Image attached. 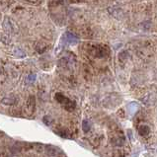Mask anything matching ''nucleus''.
Listing matches in <instances>:
<instances>
[{"mask_svg": "<svg viewBox=\"0 0 157 157\" xmlns=\"http://www.w3.org/2000/svg\"><path fill=\"white\" fill-rule=\"evenodd\" d=\"M138 132H139V135H140L147 136L148 135H149L150 130H149V127H148L147 126H141L138 129Z\"/></svg>", "mask_w": 157, "mask_h": 157, "instance_id": "nucleus-1", "label": "nucleus"}, {"mask_svg": "<svg viewBox=\"0 0 157 157\" xmlns=\"http://www.w3.org/2000/svg\"><path fill=\"white\" fill-rule=\"evenodd\" d=\"M84 124H85V127H86V123H85V122H84ZM85 130H89V126H88V124H87V127H85Z\"/></svg>", "mask_w": 157, "mask_h": 157, "instance_id": "nucleus-2", "label": "nucleus"}]
</instances>
